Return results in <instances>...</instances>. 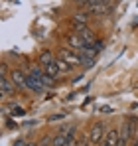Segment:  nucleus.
<instances>
[{
    "label": "nucleus",
    "instance_id": "obj_9",
    "mask_svg": "<svg viewBox=\"0 0 138 146\" xmlns=\"http://www.w3.org/2000/svg\"><path fill=\"white\" fill-rule=\"evenodd\" d=\"M89 10L93 12V16H107L111 6H109V0H101V2H95L91 6H87Z\"/></svg>",
    "mask_w": 138,
    "mask_h": 146
},
{
    "label": "nucleus",
    "instance_id": "obj_5",
    "mask_svg": "<svg viewBox=\"0 0 138 146\" xmlns=\"http://www.w3.org/2000/svg\"><path fill=\"white\" fill-rule=\"evenodd\" d=\"M103 144H105V146H118V144H120V128L111 126V128L105 132Z\"/></svg>",
    "mask_w": 138,
    "mask_h": 146
},
{
    "label": "nucleus",
    "instance_id": "obj_1",
    "mask_svg": "<svg viewBox=\"0 0 138 146\" xmlns=\"http://www.w3.org/2000/svg\"><path fill=\"white\" fill-rule=\"evenodd\" d=\"M136 130H138V119H136V117H128V119H124L122 124H120V144H118V146L130 144V140L136 136Z\"/></svg>",
    "mask_w": 138,
    "mask_h": 146
},
{
    "label": "nucleus",
    "instance_id": "obj_12",
    "mask_svg": "<svg viewBox=\"0 0 138 146\" xmlns=\"http://www.w3.org/2000/svg\"><path fill=\"white\" fill-rule=\"evenodd\" d=\"M57 65H59L61 73H69L71 69H73V65H71V63H67V61H65L63 57H59V55H57Z\"/></svg>",
    "mask_w": 138,
    "mask_h": 146
},
{
    "label": "nucleus",
    "instance_id": "obj_14",
    "mask_svg": "<svg viewBox=\"0 0 138 146\" xmlns=\"http://www.w3.org/2000/svg\"><path fill=\"white\" fill-rule=\"evenodd\" d=\"M134 144L138 146V130H136V136H134Z\"/></svg>",
    "mask_w": 138,
    "mask_h": 146
},
{
    "label": "nucleus",
    "instance_id": "obj_13",
    "mask_svg": "<svg viewBox=\"0 0 138 146\" xmlns=\"http://www.w3.org/2000/svg\"><path fill=\"white\" fill-rule=\"evenodd\" d=\"M73 2H77V4H87V0H73Z\"/></svg>",
    "mask_w": 138,
    "mask_h": 146
},
{
    "label": "nucleus",
    "instance_id": "obj_8",
    "mask_svg": "<svg viewBox=\"0 0 138 146\" xmlns=\"http://www.w3.org/2000/svg\"><path fill=\"white\" fill-rule=\"evenodd\" d=\"M10 79L16 83L18 89H28V75L22 69H12L10 71Z\"/></svg>",
    "mask_w": 138,
    "mask_h": 146
},
{
    "label": "nucleus",
    "instance_id": "obj_4",
    "mask_svg": "<svg viewBox=\"0 0 138 146\" xmlns=\"http://www.w3.org/2000/svg\"><path fill=\"white\" fill-rule=\"evenodd\" d=\"M57 55L63 57V59H65L67 63H71L73 67L81 65V55H79V51H75V49H71V48H59L57 49Z\"/></svg>",
    "mask_w": 138,
    "mask_h": 146
},
{
    "label": "nucleus",
    "instance_id": "obj_11",
    "mask_svg": "<svg viewBox=\"0 0 138 146\" xmlns=\"http://www.w3.org/2000/svg\"><path fill=\"white\" fill-rule=\"evenodd\" d=\"M71 24H89V16L85 14V12H75L73 16H71Z\"/></svg>",
    "mask_w": 138,
    "mask_h": 146
},
{
    "label": "nucleus",
    "instance_id": "obj_6",
    "mask_svg": "<svg viewBox=\"0 0 138 146\" xmlns=\"http://www.w3.org/2000/svg\"><path fill=\"white\" fill-rule=\"evenodd\" d=\"M0 83H2V99H6L8 95H14L16 91H20L18 87H16V83L10 79V75H2V79H0Z\"/></svg>",
    "mask_w": 138,
    "mask_h": 146
},
{
    "label": "nucleus",
    "instance_id": "obj_2",
    "mask_svg": "<svg viewBox=\"0 0 138 146\" xmlns=\"http://www.w3.org/2000/svg\"><path fill=\"white\" fill-rule=\"evenodd\" d=\"M38 63L46 69V73H49V75L55 77V79L61 75V69H59V65H57V57H53L49 51H42V53H40Z\"/></svg>",
    "mask_w": 138,
    "mask_h": 146
},
{
    "label": "nucleus",
    "instance_id": "obj_3",
    "mask_svg": "<svg viewBox=\"0 0 138 146\" xmlns=\"http://www.w3.org/2000/svg\"><path fill=\"white\" fill-rule=\"evenodd\" d=\"M105 122H95L89 130V144H103V138H105Z\"/></svg>",
    "mask_w": 138,
    "mask_h": 146
},
{
    "label": "nucleus",
    "instance_id": "obj_7",
    "mask_svg": "<svg viewBox=\"0 0 138 146\" xmlns=\"http://www.w3.org/2000/svg\"><path fill=\"white\" fill-rule=\"evenodd\" d=\"M65 42H67V48L75 49V51H81V49H85L87 46H89V44H87V42L79 36V34H75V32H73V34H69Z\"/></svg>",
    "mask_w": 138,
    "mask_h": 146
},
{
    "label": "nucleus",
    "instance_id": "obj_10",
    "mask_svg": "<svg viewBox=\"0 0 138 146\" xmlns=\"http://www.w3.org/2000/svg\"><path fill=\"white\" fill-rule=\"evenodd\" d=\"M26 75H28V91L42 95V93L46 91V85H44L42 81H38V79H36L34 75H30V73H26Z\"/></svg>",
    "mask_w": 138,
    "mask_h": 146
}]
</instances>
